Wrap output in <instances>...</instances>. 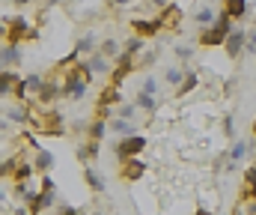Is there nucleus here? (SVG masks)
Instances as JSON below:
<instances>
[{
	"label": "nucleus",
	"instance_id": "f257e3e1",
	"mask_svg": "<svg viewBox=\"0 0 256 215\" xmlns=\"http://www.w3.org/2000/svg\"><path fill=\"white\" fill-rule=\"evenodd\" d=\"M232 30H236V27H232V18H230V15H226V12L220 9V15H218V21L200 30V45H206V48H214V45H224V42H226V36H230Z\"/></svg>",
	"mask_w": 256,
	"mask_h": 215
},
{
	"label": "nucleus",
	"instance_id": "f03ea898",
	"mask_svg": "<svg viewBox=\"0 0 256 215\" xmlns=\"http://www.w3.org/2000/svg\"><path fill=\"white\" fill-rule=\"evenodd\" d=\"M86 87H90V81L80 75L78 63H74L72 69H66V78H63V84H60V96L63 99H84L86 96Z\"/></svg>",
	"mask_w": 256,
	"mask_h": 215
},
{
	"label": "nucleus",
	"instance_id": "7ed1b4c3",
	"mask_svg": "<svg viewBox=\"0 0 256 215\" xmlns=\"http://www.w3.org/2000/svg\"><path fill=\"white\" fill-rule=\"evenodd\" d=\"M30 33H33V27H30L27 15H12V21H6V39L3 42L21 45V42H30Z\"/></svg>",
	"mask_w": 256,
	"mask_h": 215
},
{
	"label": "nucleus",
	"instance_id": "20e7f679",
	"mask_svg": "<svg viewBox=\"0 0 256 215\" xmlns=\"http://www.w3.org/2000/svg\"><path fill=\"white\" fill-rule=\"evenodd\" d=\"M54 200H57V188H42V191H33V188H30V194L24 197L27 212H30V215L45 212L48 206H54Z\"/></svg>",
	"mask_w": 256,
	"mask_h": 215
},
{
	"label": "nucleus",
	"instance_id": "39448f33",
	"mask_svg": "<svg viewBox=\"0 0 256 215\" xmlns=\"http://www.w3.org/2000/svg\"><path fill=\"white\" fill-rule=\"evenodd\" d=\"M143 149H146V138H143V135H122L120 143L114 146V152H116L120 161H126V158H137Z\"/></svg>",
	"mask_w": 256,
	"mask_h": 215
},
{
	"label": "nucleus",
	"instance_id": "423d86ee",
	"mask_svg": "<svg viewBox=\"0 0 256 215\" xmlns=\"http://www.w3.org/2000/svg\"><path fill=\"white\" fill-rule=\"evenodd\" d=\"M134 66H137V60H134L128 51H122V54L114 60V69H110V87H122L126 78L134 72Z\"/></svg>",
	"mask_w": 256,
	"mask_h": 215
},
{
	"label": "nucleus",
	"instance_id": "0eeeda50",
	"mask_svg": "<svg viewBox=\"0 0 256 215\" xmlns=\"http://www.w3.org/2000/svg\"><path fill=\"white\" fill-rule=\"evenodd\" d=\"M143 173H146V164H143L140 158H126V161H120V179H122V182H140Z\"/></svg>",
	"mask_w": 256,
	"mask_h": 215
},
{
	"label": "nucleus",
	"instance_id": "6e6552de",
	"mask_svg": "<svg viewBox=\"0 0 256 215\" xmlns=\"http://www.w3.org/2000/svg\"><path fill=\"white\" fill-rule=\"evenodd\" d=\"M224 48H226V57L230 60H236L244 48H248V30H242V27H236L230 36H226V42H224Z\"/></svg>",
	"mask_w": 256,
	"mask_h": 215
},
{
	"label": "nucleus",
	"instance_id": "1a4fd4ad",
	"mask_svg": "<svg viewBox=\"0 0 256 215\" xmlns=\"http://www.w3.org/2000/svg\"><path fill=\"white\" fill-rule=\"evenodd\" d=\"M131 30L137 33V36H143V39H152L158 30H164V24L158 21V18H131Z\"/></svg>",
	"mask_w": 256,
	"mask_h": 215
},
{
	"label": "nucleus",
	"instance_id": "9d476101",
	"mask_svg": "<svg viewBox=\"0 0 256 215\" xmlns=\"http://www.w3.org/2000/svg\"><path fill=\"white\" fill-rule=\"evenodd\" d=\"M84 182H86V188H90L92 194H104V191H108L104 176H102L96 167H90V164H84Z\"/></svg>",
	"mask_w": 256,
	"mask_h": 215
},
{
	"label": "nucleus",
	"instance_id": "9b49d317",
	"mask_svg": "<svg viewBox=\"0 0 256 215\" xmlns=\"http://www.w3.org/2000/svg\"><path fill=\"white\" fill-rule=\"evenodd\" d=\"M15 66H21V51H18V45H0V69H15Z\"/></svg>",
	"mask_w": 256,
	"mask_h": 215
},
{
	"label": "nucleus",
	"instance_id": "f8f14e48",
	"mask_svg": "<svg viewBox=\"0 0 256 215\" xmlns=\"http://www.w3.org/2000/svg\"><path fill=\"white\" fill-rule=\"evenodd\" d=\"M98 152H102V141H92V138H86V143L84 146H78V161L80 164H90V161H96L98 158Z\"/></svg>",
	"mask_w": 256,
	"mask_h": 215
},
{
	"label": "nucleus",
	"instance_id": "ddd939ff",
	"mask_svg": "<svg viewBox=\"0 0 256 215\" xmlns=\"http://www.w3.org/2000/svg\"><path fill=\"white\" fill-rule=\"evenodd\" d=\"M57 99H63V96H60V84H57V81H45V84H42V90L36 93V102H39V105H54Z\"/></svg>",
	"mask_w": 256,
	"mask_h": 215
},
{
	"label": "nucleus",
	"instance_id": "4468645a",
	"mask_svg": "<svg viewBox=\"0 0 256 215\" xmlns=\"http://www.w3.org/2000/svg\"><path fill=\"white\" fill-rule=\"evenodd\" d=\"M74 51H78L80 57H92V54L98 51V36H96V33H84V36L74 42Z\"/></svg>",
	"mask_w": 256,
	"mask_h": 215
},
{
	"label": "nucleus",
	"instance_id": "2eb2a0df",
	"mask_svg": "<svg viewBox=\"0 0 256 215\" xmlns=\"http://www.w3.org/2000/svg\"><path fill=\"white\" fill-rule=\"evenodd\" d=\"M158 21H161L164 27H176V24L182 21V6H179V3L164 6V9H161V15H158Z\"/></svg>",
	"mask_w": 256,
	"mask_h": 215
},
{
	"label": "nucleus",
	"instance_id": "dca6fc26",
	"mask_svg": "<svg viewBox=\"0 0 256 215\" xmlns=\"http://www.w3.org/2000/svg\"><path fill=\"white\" fill-rule=\"evenodd\" d=\"M33 167H36V173H48V170L54 167V155H51L48 149H36V158H33Z\"/></svg>",
	"mask_w": 256,
	"mask_h": 215
},
{
	"label": "nucleus",
	"instance_id": "f3484780",
	"mask_svg": "<svg viewBox=\"0 0 256 215\" xmlns=\"http://www.w3.org/2000/svg\"><path fill=\"white\" fill-rule=\"evenodd\" d=\"M90 66H92V72H96V75H104V72L110 75V69H114V60H110V57H104L102 51H96V54L90 57Z\"/></svg>",
	"mask_w": 256,
	"mask_h": 215
},
{
	"label": "nucleus",
	"instance_id": "a211bd4d",
	"mask_svg": "<svg viewBox=\"0 0 256 215\" xmlns=\"http://www.w3.org/2000/svg\"><path fill=\"white\" fill-rule=\"evenodd\" d=\"M224 12L230 18H248V0H224Z\"/></svg>",
	"mask_w": 256,
	"mask_h": 215
},
{
	"label": "nucleus",
	"instance_id": "6ab92c4d",
	"mask_svg": "<svg viewBox=\"0 0 256 215\" xmlns=\"http://www.w3.org/2000/svg\"><path fill=\"white\" fill-rule=\"evenodd\" d=\"M21 78L12 69H0V96H12V87L18 84Z\"/></svg>",
	"mask_w": 256,
	"mask_h": 215
},
{
	"label": "nucleus",
	"instance_id": "aec40b11",
	"mask_svg": "<svg viewBox=\"0 0 256 215\" xmlns=\"http://www.w3.org/2000/svg\"><path fill=\"white\" fill-rule=\"evenodd\" d=\"M98 51H102L104 57H110V60H116V57L122 54V45H120V42H116L114 36H108V39H102V42H98Z\"/></svg>",
	"mask_w": 256,
	"mask_h": 215
},
{
	"label": "nucleus",
	"instance_id": "412c9836",
	"mask_svg": "<svg viewBox=\"0 0 256 215\" xmlns=\"http://www.w3.org/2000/svg\"><path fill=\"white\" fill-rule=\"evenodd\" d=\"M108 129H110V123L108 120H92L90 123V129H86V138H92V141H104V135H108Z\"/></svg>",
	"mask_w": 256,
	"mask_h": 215
},
{
	"label": "nucleus",
	"instance_id": "4be33fe9",
	"mask_svg": "<svg viewBox=\"0 0 256 215\" xmlns=\"http://www.w3.org/2000/svg\"><path fill=\"white\" fill-rule=\"evenodd\" d=\"M244 200H256V164H250L244 170Z\"/></svg>",
	"mask_w": 256,
	"mask_h": 215
},
{
	"label": "nucleus",
	"instance_id": "5701e85b",
	"mask_svg": "<svg viewBox=\"0 0 256 215\" xmlns=\"http://www.w3.org/2000/svg\"><path fill=\"white\" fill-rule=\"evenodd\" d=\"M30 117H33V114H30L27 105H15V108L6 111V120H9V123H30Z\"/></svg>",
	"mask_w": 256,
	"mask_h": 215
},
{
	"label": "nucleus",
	"instance_id": "b1692460",
	"mask_svg": "<svg viewBox=\"0 0 256 215\" xmlns=\"http://www.w3.org/2000/svg\"><path fill=\"white\" fill-rule=\"evenodd\" d=\"M196 84H200V75H196V72H188V75H185V81L176 87V99H182V96L194 93V90H196Z\"/></svg>",
	"mask_w": 256,
	"mask_h": 215
},
{
	"label": "nucleus",
	"instance_id": "393cba45",
	"mask_svg": "<svg viewBox=\"0 0 256 215\" xmlns=\"http://www.w3.org/2000/svg\"><path fill=\"white\" fill-rule=\"evenodd\" d=\"M120 102V87H104L102 93H98V105L102 108H114Z\"/></svg>",
	"mask_w": 256,
	"mask_h": 215
},
{
	"label": "nucleus",
	"instance_id": "a878e982",
	"mask_svg": "<svg viewBox=\"0 0 256 215\" xmlns=\"http://www.w3.org/2000/svg\"><path fill=\"white\" fill-rule=\"evenodd\" d=\"M122 51H128V54H131V57H137V54H143V51H146V39H143V36H137V33H134V36H131V39H128L126 45H122Z\"/></svg>",
	"mask_w": 256,
	"mask_h": 215
},
{
	"label": "nucleus",
	"instance_id": "bb28decb",
	"mask_svg": "<svg viewBox=\"0 0 256 215\" xmlns=\"http://www.w3.org/2000/svg\"><path fill=\"white\" fill-rule=\"evenodd\" d=\"M134 105L137 108H143V111H149V114H155L158 111V102H155V96H149V93H137V99H134Z\"/></svg>",
	"mask_w": 256,
	"mask_h": 215
},
{
	"label": "nucleus",
	"instance_id": "cd10ccee",
	"mask_svg": "<svg viewBox=\"0 0 256 215\" xmlns=\"http://www.w3.org/2000/svg\"><path fill=\"white\" fill-rule=\"evenodd\" d=\"M33 170H36L33 164H27V161H21V164L15 167V173H12V182H27V179L33 176Z\"/></svg>",
	"mask_w": 256,
	"mask_h": 215
},
{
	"label": "nucleus",
	"instance_id": "c85d7f7f",
	"mask_svg": "<svg viewBox=\"0 0 256 215\" xmlns=\"http://www.w3.org/2000/svg\"><path fill=\"white\" fill-rule=\"evenodd\" d=\"M194 21L200 24V27H208V24H214L218 18H214V9H208V6H202L196 15H194Z\"/></svg>",
	"mask_w": 256,
	"mask_h": 215
},
{
	"label": "nucleus",
	"instance_id": "c756f323",
	"mask_svg": "<svg viewBox=\"0 0 256 215\" xmlns=\"http://www.w3.org/2000/svg\"><path fill=\"white\" fill-rule=\"evenodd\" d=\"M185 75H188V72L182 69V66H170V69H167V75H164V78H167V84H173V87H179V84L185 81Z\"/></svg>",
	"mask_w": 256,
	"mask_h": 215
},
{
	"label": "nucleus",
	"instance_id": "7c9ffc66",
	"mask_svg": "<svg viewBox=\"0 0 256 215\" xmlns=\"http://www.w3.org/2000/svg\"><path fill=\"white\" fill-rule=\"evenodd\" d=\"M108 123H110V132H120V135H134V126H131L128 120H122V117H120V120H108Z\"/></svg>",
	"mask_w": 256,
	"mask_h": 215
},
{
	"label": "nucleus",
	"instance_id": "2f4dec72",
	"mask_svg": "<svg viewBox=\"0 0 256 215\" xmlns=\"http://www.w3.org/2000/svg\"><path fill=\"white\" fill-rule=\"evenodd\" d=\"M24 84H27V90H30V93L36 96V93L42 90V84H45V78H42V75H27V78H24Z\"/></svg>",
	"mask_w": 256,
	"mask_h": 215
},
{
	"label": "nucleus",
	"instance_id": "473e14b6",
	"mask_svg": "<svg viewBox=\"0 0 256 215\" xmlns=\"http://www.w3.org/2000/svg\"><path fill=\"white\" fill-rule=\"evenodd\" d=\"M155 60H158V48H155V51H143V54H140V60H137V66L149 69V66H155Z\"/></svg>",
	"mask_w": 256,
	"mask_h": 215
},
{
	"label": "nucleus",
	"instance_id": "72a5a7b5",
	"mask_svg": "<svg viewBox=\"0 0 256 215\" xmlns=\"http://www.w3.org/2000/svg\"><path fill=\"white\" fill-rule=\"evenodd\" d=\"M244 152H248V143H236V146H232V152H230V164H236V161H242V158H244Z\"/></svg>",
	"mask_w": 256,
	"mask_h": 215
},
{
	"label": "nucleus",
	"instance_id": "f704fd0d",
	"mask_svg": "<svg viewBox=\"0 0 256 215\" xmlns=\"http://www.w3.org/2000/svg\"><path fill=\"white\" fill-rule=\"evenodd\" d=\"M27 93H30V90H27V84H24V78H21V81L12 87V96H15L18 102H24V99H27Z\"/></svg>",
	"mask_w": 256,
	"mask_h": 215
},
{
	"label": "nucleus",
	"instance_id": "c9c22d12",
	"mask_svg": "<svg viewBox=\"0 0 256 215\" xmlns=\"http://www.w3.org/2000/svg\"><path fill=\"white\" fill-rule=\"evenodd\" d=\"M134 111H137V105H134V102H131V105H120V108H116V114H120L122 120H134Z\"/></svg>",
	"mask_w": 256,
	"mask_h": 215
},
{
	"label": "nucleus",
	"instance_id": "e433bc0d",
	"mask_svg": "<svg viewBox=\"0 0 256 215\" xmlns=\"http://www.w3.org/2000/svg\"><path fill=\"white\" fill-rule=\"evenodd\" d=\"M15 167H18V161H15V158L3 161V164H0V179H3V176H9V173H15Z\"/></svg>",
	"mask_w": 256,
	"mask_h": 215
},
{
	"label": "nucleus",
	"instance_id": "4c0bfd02",
	"mask_svg": "<svg viewBox=\"0 0 256 215\" xmlns=\"http://www.w3.org/2000/svg\"><path fill=\"white\" fill-rule=\"evenodd\" d=\"M191 54H194V48L191 45H176V57L185 63V60H191Z\"/></svg>",
	"mask_w": 256,
	"mask_h": 215
},
{
	"label": "nucleus",
	"instance_id": "58836bf2",
	"mask_svg": "<svg viewBox=\"0 0 256 215\" xmlns=\"http://www.w3.org/2000/svg\"><path fill=\"white\" fill-rule=\"evenodd\" d=\"M140 90H143V93H149V96H155V93H158V81H155V78H146Z\"/></svg>",
	"mask_w": 256,
	"mask_h": 215
},
{
	"label": "nucleus",
	"instance_id": "ea45409f",
	"mask_svg": "<svg viewBox=\"0 0 256 215\" xmlns=\"http://www.w3.org/2000/svg\"><path fill=\"white\" fill-rule=\"evenodd\" d=\"M244 51H248V54H256V27L248 33V48H244Z\"/></svg>",
	"mask_w": 256,
	"mask_h": 215
},
{
	"label": "nucleus",
	"instance_id": "a19ab883",
	"mask_svg": "<svg viewBox=\"0 0 256 215\" xmlns=\"http://www.w3.org/2000/svg\"><path fill=\"white\" fill-rule=\"evenodd\" d=\"M60 215H80V209H78V206H68V203H63V206H60Z\"/></svg>",
	"mask_w": 256,
	"mask_h": 215
},
{
	"label": "nucleus",
	"instance_id": "79ce46f5",
	"mask_svg": "<svg viewBox=\"0 0 256 215\" xmlns=\"http://www.w3.org/2000/svg\"><path fill=\"white\" fill-rule=\"evenodd\" d=\"M224 135H226V138H236V135H232V117L224 120Z\"/></svg>",
	"mask_w": 256,
	"mask_h": 215
},
{
	"label": "nucleus",
	"instance_id": "37998d69",
	"mask_svg": "<svg viewBox=\"0 0 256 215\" xmlns=\"http://www.w3.org/2000/svg\"><path fill=\"white\" fill-rule=\"evenodd\" d=\"M149 3H152V6H155V9H158V12H161V9H164V6H170V0H149Z\"/></svg>",
	"mask_w": 256,
	"mask_h": 215
},
{
	"label": "nucleus",
	"instance_id": "c03bdc74",
	"mask_svg": "<svg viewBox=\"0 0 256 215\" xmlns=\"http://www.w3.org/2000/svg\"><path fill=\"white\" fill-rule=\"evenodd\" d=\"M30 3H33V0H12L15 9H24V6H30Z\"/></svg>",
	"mask_w": 256,
	"mask_h": 215
},
{
	"label": "nucleus",
	"instance_id": "a18cd8bd",
	"mask_svg": "<svg viewBox=\"0 0 256 215\" xmlns=\"http://www.w3.org/2000/svg\"><path fill=\"white\" fill-rule=\"evenodd\" d=\"M108 3H110V6H116V9H122V6H128V3H131V0H108Z\"/></svg>",
	"mask_w": 256,
	"mask_h": 215
},
{
	"label": "nucleus",
	"instance_id": "49530a36",
	"mask_svg": "<svg viewBox=\"0 0 256 215\" xmlns=\"http://www.w3.org/2000/svg\"><path fill=\"white\" fill-rule=\"evenodd\" d=\"M60 3H66V0H45V9H54V6H60Z\"/></svg>",
	"mask_w": 256,
	"mask_h": 215
},
{
	"label": "nucleus",
	"instance_id": "de8ad7c7",
	"mask_svg": "<svg viewBox=\"0 0 256 215\" xmlns=\"http://www.w3.org/2000/svg\"><path fill=\"white\" fill-rule=\"evenodd\" d=\"M244 209H248V215H256V200H250V203H248Z\"/></svg>",
	"mask_w": 256,
	"mask_h": 215
},
{
	"label": "nucleus",
	"instance_id": "09e8293b",
	"mask_svg": "<svg viewBox=\"0 0 256 215\" xmlns=\"http://www.w3.org/2000/svg\"><path fill=\"white\" fill-rule=\"evenodd\" d=\"M0 39H6V24L0 21Z\"/></svg>",
	"mask_w": 256,
	"mask_h": 215
},
{
	"label": "nucleus",
	"instance_id": "8fccbe9b",
	"mask_svg": "<svg viewBox=\"0 0 256 215\" xmlns=\"http://www.w3.org/2000/svg\"><path fill=\"white\" fill-rule=\"evenodd\" d=\"M194 215H212V212H208L206 206H200V209H196V212H194Z\"/></svg>",
	"mask_w": 256,
	"mask_h": 215
},
{
	"label": "nucleus",
	"instance_id": "3c124183",
	"mask_svg": "<svg viewBox=\"0 0 256 215\" xmlns=\"http://www.w3.org/2000/svg\"><path fill=\"white\" fill-rule=\"evenodd\" d=\"M15 215H30V212H27V209H21V206H18V209H15Z\"/></svg>",
	"mask_w": 256,
	"mask_h": 215
},
{
	"label": "nucleus",
	"instance_id": "603ef678",
	"mask_svg": "<svg viewBox=\"0 0 256 215\" xmlns=\"http://www.w3.org/2000/svg\"><path fill=\"white\" fill-rule=\"evenodd\" d=\"M250 135H254V141H256V120H254V126H250Z\"/></svg>",
	"mask_w": 256,
	"mask_h": 215
},
{
	"label": "nucleus",
	"instance_id": "864d4df0",
	"mask_svg": "<svg viewBox=\"0 0 256 215\" xmlns=\"http://www.w3.org/2000/svg\"><path fill=\"white\" fill-rule=\"evenodd\" d=\"M0 200H3V188H0Z\"/></svg>",
	"mask_w": 256,
	"mask_h": 215
},
{
	"label": "nucleus",
	"instance_id": "5fc2aeb1",
	"mask_svg": "<svg viewBox=\"0 0 256 215\" xmlns=\"http://www.w3.org/2000/svg\"><path fill=\"white\" fill-rule=\"evenodd\" d=\"M254 164H256V155H254Z\"/></svg>",
	"mask_w": 256,
	"mask_h": 215
},
{
	"label": "nucleus",
	"instance_id": "6e6d98bb",
	"mask_svg": "<svg viewBox=\"0 0 256 215\" xmlns=\"http://www.w3.org/2000/svg\"><path fill=\"white\" fill-rule=\"evenodd\" d=\"M254 27H256V24H254Z\"/></svg>",
	"mask_w": 256,
	"mask_h": 215
},
{
	"label": "nucleus",
	"instance_id": "4d7b16f0",
	"mask_svg": "<svg viewBox=\"0 0 256 215\" xmlns=\"http://www.w3.org/2000/svg\"><path fill=\"white\" fill-rule=\"evenodd\" d=\"M224 215H226V212H224Z\"/></svg>",
	"mask_w": 256,
	"mask_h": 215
},
{
	"label": "nucleus",
	"instance_id": "13d9d810",
	"mask_svg": "<svg viewBox=\"0 0 256 215\" xmlns=\"http://www.w3.org/2000/svg\"><path fill=\"white\" fill-rule=\"evenodd\" d=\"M80 215H84V212H80Z\"/></svg>",
	"mask_w": 256,
	"mask_h": 215
}]
</instances>
